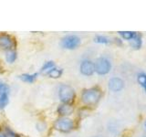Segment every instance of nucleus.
<instances>
[{"mask_svg": "<svg viewBox=\"0 0 146 137\" xmlns=\"http://www.w3.org/2000/svg\"><path fill=\"white\" fill-rule=\"evenodd\" d=\"M108 87L111 91H113V92H118V91H121L124 88V81H123V80H121V78L113 77L109 80Z\"/></svg>", "mask_w": 146, "mask_h": 137, "instance_id": "nucleus-8", "label": "nucleus"}, {"mask_svg": "<svg viewBox=\"0 0 146 137\" xmlns=\"http://www.w3.org/2000/svg\"><path fill=\"white\" fill-rule=\"evenodd\" d=\"M94 68L95 72H97L99 75H106L111 70V63L108 59L100 57L95 61Z\"/></svg>", "mask_w": 146, "mask_h": 137, "instance_id": "nucleus-3", "label": "nucleus"}, {"mask_svg": "<svg viewBox=\"0 0 146 137\" xmlns=\"http://www.w3.org/2000/svg\"><path fill=\"white\" fill-rule=\"evenodd\" d=\"M58 97L63 103L71 104L75 99V90L71 86L63 84L58 89Z\"/></svg>", "mask_w": 146, "mask_h": 137, "instance_id": "nucleus-2", "label": "nucleus"}, {"mask_svg": "<svg viewBox=\"0 0 146 137\" xmlns=\"http://www.w3.org/2000/svg\"><path fill=\"white\" fill-rule=\"evenodd\" d=\"M8 93H0V109H4L8 103Z\"/></svg>", "mask_w": 146, "mask_h": 137, "instance_id": "nucleus-15", "label": "nucleus"}, {"mask_svg": "<svg viewBox=\"0 0 146 137\" xmlns=\"http://www.w3.org/2000/svg\"><path fill=\"white\" fill-rule=\"evenodd\" d=\"M73 107L70 104H66V103H62L58 106V112L59 115H61L63 117H65L67 115H70L73 112Z\"/></svg>", "mask_w": 146, "mask_h": 137, "instance_id": "nucleus-9", "label": "nucleus"}, {"mask_svg": "<svg viewBox=\"0 0 146 137\" xmlns=\"http://www.w3.org/2000/svg\"><path fill=\"white\" fill-rule=\"evenodd\" d=\"M6 59L8 63H13L17 59V52L14 49L7 50L6 53Z\"/></svg>", "mask_w": 146, "mask_h": 137, "instance_id": "nucleus-14", "label": "nucleus"}, {"mask_svg": "<svg viewBox=\"0 0 146 137\" xmlns=\"http://www.w3.org/2000/svg\"><path fill=\"white\" fill-rule=\"evenodd\" d=\"M93 137H100V136H93Z\"/></svg>", "mask_w": 146, "mask_h": 137, "instance_id": "nucleus-22", "label": "nucleus"}, {"mask_svg": "<svg viewBox=\"0 0 146 137\" xmlns=\"http://www.w3.org/2000/svg\"><path fill=\"white\" fill-rule=\"evenodd\" d=\"M55 128L62 132H68L74 128V122L67 117H61L55 122Z\"/></svg>", "mask_w": 146, "mask_h": 137, "instance_id": "nucleus-5", "label": "nucleus"}, {"mask_svg": "<svg viewBox=\"0 0 146 137\" xmlns=\"http://www.w3.org/2000/svg\"><path fill=\"white\" fill-rule=\"evenodd\" d=\"M15 47V41L11 36L7 34H1L0 35V49L7 50L13 49Z\"/></svg>", "mask_w": 146, "mask_h": 137, "instance_id": "nucleus-6", "label": "nucleus"}, {"mask_svg": "<svg viewBox=\"0 0 146 137\" xmlns=\"http://www.w3.org/2000/svg\"><path fill=\"white\" fill-rule=\"evenodd\" d=\"M80 70L82 75L84 76H91L95 72L94 68V63L90 61V59H85L81 63L80 66Z\"/></svg>", "mask_w": 146, "mask_h": 137, "instance_id": "nucleus-7", "label": "nucleus"}, {"mask_svg": "<svg viewBox=\"0 0 146 137\" xmlns=\"http://www.w3.org/2000/svg\"><path fill=\"white\" fill-rule=\"evenodd\" d=\"M38 73H34V74H22L19 76L20 80H23L24 82H29V83H33V82L36 80V78H38Z\"/></svg>", "mask_w": 146, "mask_h": 137, "instance_id": "nucleus-11", "label": "nucleus"}, {"mask_svg": "<svg viewBox=\"0 0 146 137\" xmlns=\"http://www.w3.org/2000/svg\"><path fill=\"white\" fill-rule=\"evenodd\" d=\"M55 66V63L53 61H47V62H45V64L43 65V67L41 68V70L40 71L44 73V72H48L51 68H53Z\"/></svg>", "mask_w": 146, "mask_h": 137, "instance_id": "nucleus-17", "label": "nucleus"}, {"mask_svg": "<svg viewBox=\"0 0 146 137\" xmlns=\"http://www.w3.org/2000/svg\"><path fill=\"white\" fill-rule=\"evenodd\" d=\"M60 45L66 49H75L80 45V39L76 35H68L61 39Z\"/></svg>", "mask_w": 146, "mask_h": 137, "instance_id": "nucleus-4", "label": "nucleus"}, {"mask_svg": "<svg viewBox=\"0 0 146 137\" xmlns=\"http://www.w3.org/2000/svg\"><path fill=\"white\" fill-rule=\"evenodd\" d=\"M9 91V87L7 84L4 83V82L0 81V93H3V92H7L8 93Z\"/></svg>", "mask_w": 146, "mask_h": 137, "instance_id": "nucleus-19", "label": "nucleus"}, {"mask_svg": "<svg viewBox=\"0 0 146 137\" xmlns=\"http://www.w3.org/2000/svg\"><path fill=\"white\" fill-rule=\"evenodd\" d=\"M102 94V90L98 87L86 89L81 93V102L88 106H93L100 102Z\"/></svg>", "mask_w": 146, "mask_h": 137, "instance_id": "nucleus-1", "label": "nucleus"}, {"mask_svg": "<svg viewBox=\"0 0 146 137\" xmlns=\"http://www.w3.org/2000/svg\"><path fill=\"white\" fill-rule=\"evenodd\" d=\"M144 90H145V91H146V87H145V88H144Z\"/></svg>", "mask_w": 146, "mask_h": 137, "instance_id": "nucleus-21", "label": "nucleus"}, {"mask_svg": "<svg viewBox=\"0 0 146 137\" xmlns=\"http://www.w3.org/2000/svg\"><path fill=\"white\" fill-rule=\"evenodd\" d=\"M137 80H138L139 84L141 87L145 88L146 87V74L145 73H140L138 77H137Z\"/></svg>", "mask_w": 146, "mask_h": 137, "instance_id": "nucleus-18", "label": "nucleus"}, {"mask_svg": "<svg viewBox=\"0 0 146 137\" xmlns=\"http://www.w3.org/2000/svg\"><path fill=\"white\" fill-rule=\"evenodd\" d=\"M16 137H19V136H17H17H16Z\"/></svg>", "mask_w": 146, "mask_h": 137, "instance_id": "nucleus-23", "label": "nucleus"}, {"mask_svg": "<svg viewBox=\"0 0 146 137\" xmlns=\"http://www.w3.org/2000/svg\"><path fill=\"white\" fill-rule=\"evenodd\" d=\"M143 44V40H141V36L139 33H136L134 36V38L131 40V48H133L134 49H140Z\"/></svg>", "mask_w": 146, "mask_h": 137, "instance_id": "nucleus-10", "label": "nucleus"}, {"mask_svg": "<svg viewBox=\"0 0 146 137\" xmlns=\"http://www.w3.org/2000/svg\"><path fill=\"white\" fill-rule=\"evenodd\" d=\"M145 127H146V123H145Z\"/></svg>", "mask_w": 146, "mask_h": 137, "instance_id": "nucleus-24", "label": "nucleus"}, {"mask_svg": "<svg viewBox=\"0 0 146 137\" xmlns=\"http://www.w3.org/2000/svg\"><path fill=\"white\" fill-rule=\"evenodd\" d=\"M118 33L120 34V36L122 39H124L125 40H129V41H131L136 35V32L134 31H119Z\"/></svg>", "mask_w": 146, "mask_h": 137, "instance_id": "nucleus-13", "label": "nucleus"}, {"mask_svg": "<svg viewBox=\"0 0 146 137\" xmlns=\"http://www.w3.org/2000/svg\"><path fill=\"white\" fill-rule=\"evenodd\" d=\"M0 137H6V135H5L4 134H0Z\"/></svg>", "mask_w": 146, "mask_h": 137, "instance_id": "nucleus-20", "label": "nucleus"}, {"mask_svg": "<svg viewBox=\"0 0 146 137\" xmlns=\"http://www.w3.org/2000/svg\"><path fill=\"white\" fill-rule=\"evenodd\" d=\"M94 41L96 43H100V44H109V43H111V40H110L107 37L100 36V35L96 36L94 38Z\"/></svg>", "mask_w": 146, "mask_h": 137, "instance_id": "nucleus-16", "label": "nucleus"}, {"mask_svg": "<svg viewBox=\"0 0 146 137\" xmlns=\"http://www.w3.org/2000/svg\"><path fill=\"white\" fill-rule=\"evenodd\" d=\"M63 73V70L61 68H51L48 72V75L52 78V79H58V78H60L61 75Z\"/></svg>", "mask_w": 146, "mask_h": 137, "instance_id": "nucleus-12", "label": "nucleus"}]
</instances>
